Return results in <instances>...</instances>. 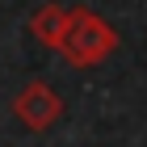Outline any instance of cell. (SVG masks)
Masks as SVG:
<instances>
[{
	"label": "cell",
	"instance_id": "obj_1",
	"mask_svg": "<svg viewBox=\"0 0 147 147\" xmlns=\"http://www.w3.org/2000/svg\"><path fill=\"white\" fill-rule=\"evenodd\" d=\"M113 51H118V30L101 13H92L88 4H71L63 38H59V55L71 67H101Z\"/></svg>",
	"mask_w": 147,
	"mask_h": 147
},
{
	"label": "cell",
	"instance_id": "obj_3",
	"mask_svg": "<svg viewBox=\"0 0 147 147\" xmlns=\"http://www.w3.org/2000/svg\"><path fill=\"white\" fill-rule=\"evenodd\" d=\"M63 25H67V9H63V4H42V9L30 13V34H34L46 51H59Z\"/></svg>",
	"mask_w": 147,
	"mask_h": 147
},
{
	"label": "cell",
	"instance_id": "obj_2",
	"mask_svg": "<svg viewBox=\"0 0 147 147\" xmlns=\"http://www.w3.org/2000/svg\"><path fill=\"white\" fill-rule=\"evenodd\" d=\"M13 118L25 126V130H51V126L63 118V97H59L46 80H30L17 97H13Z\"/></svg>",
	"mask_w": 147,
	"mask_h": 147
}]
</instances>
